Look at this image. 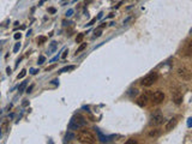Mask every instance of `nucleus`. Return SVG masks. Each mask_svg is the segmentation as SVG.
Here are the masks:
<instances>
[{
    "instance_id": "obj_17",
    "label": "nucleus",
    "mask_w": 192,
    "mask_h": 144,
    "mask_svg": "<svg viewBox=\"0 0 192 144\" xmlns=\"http://www.w3.org/2000/svg\"><path fill=\"white\" fill-rule=\"evenodd\" d=\"M25 86H26V82H23L22 84L19 85V89H18V90H19V93H22V91L24 90V88H25Z\"/></svg>"
},
{
    "instance_id": "obj_15",
    "label": "nucleus",
    "mask_w": 192,
    "mask_h": 144,
    "mask_svg": "<svg viewBox=\"0 0 192 144\" xmlns=\"http://www.w3.org/2000/svg\"><path fill=\"white\" fill-rule=\"evenodd\" d=\"M25 75H26V70H22V71H21V73L17 76V78H18V79H22Z\"/></svg>"
},
{
    "instance_id": "obj_14",
    "label": "nucleus",
    "mask_w": 192,
    "mask_h": 144,
    "mask_svg": "<svg viewBox=\"0 0 192 144\" xmlns=\"http://www.w3.org/2000/svg\"><path fill=\"white\" fill-rule=\"evenodd\" d=\"M85 48H87V43H82V44L78 47V49H77V52H76V53H81V52L84 51Z\"/></svg>"
},
{
    "instance_id": "obj_10",
    "label": "nucleus",
    "mask_w": 192,
    "mask_h": 144,
    "mask_svg": "<svg viewBox=\"0 0 192 144\" xmlns=\"http://www.w3.org/2000/svg\"><path fill=\"white\" fill-rule=\"evenodd\" d=\"M172 100L176 105H180L183 102V94L178 90H174L173 94H172Z\"/></svg>"
},
{
    "instance_id": "obj_4",
    "label": "nucleus",
    "mask_w": 192,
    "mask_h": 144,
    "mask_svg": "<svg viewBox=\"0 0 192 144\" xmlns=\"http://www.w3.org/2000/svg\"><path fill=\"white\" fill-rule=\"evenodd\" d=\"M176 73H178L179 78H181L183 81H190L191 79V71H190V68H187L184 65L178 67Z\"/></svg>"
},
{
    "instance_id": "obj_23",
    "label": "nucleus",
    "mask_w": 192,
    "mask_h": 144,
    "mask_svg": "<svg viewBox=\"0 0 192 144\" xmlns=\"http://www.w3.org/2000/svg\"><path fill=\"white\" fill-rule=\"evenodd\" d=\"M54 67H55V65H50V66H48V67L46 68V71H50V70H53Z\"/></svg>"
},
{
    "instance_id": "obj_7",
    "label": "nucleus",
    "mask_w": 192,
    "mask_h": 144,
    "mask_svg": "<svg viewBox=\"0 0 192 144\" xmlns=\"http://www.w3.org/2000/svg\"><path fill=\"white\" fill-rule=\"evenodd\" d=\"M181 55L185 57V58H190L192 55V40L190 39L187 42L185 43L184 48H183V53Z\"/></svg>"
},
{
    "instance_id": "obj_30",
    "label": "nucleus",
    "mask_w": 192,
    "mask_h": 144,
    "mask_svg": "<svg viewBox=\"0 0 192 144\" xmlns=\"http://www.w3.org/2000/svg\"><path fill=\"white\" fill-rule=\"evenodd\" d=\"M44 1H46V0H41V1H40V5H42V4L44 2Z\"/></svg>"
},
{
    "instance_id": "obj_20",
    "label": "nucleus",
    "mask_w": 192,
    "mask_h": 144,
    "mask_svg": "<svg viewBox=\"0 0 192 144\" xmlns=\"http://www.w3.org/2000/svg\"><path fill=\"white\" fill-rule=\"evenodd\" d=\"M101 35H102V31H101V29H99L97 31L95 30V36H96V37H100Z\"/></svg>"
},
{
    "instance_id": "obj_21",
    "label": "nucleus",
    "mask_w": 192,
    "mask_h": 144,
    "mask_svg": "<svg viewBox=\"0 0 192 144\" xmlns=\"http://www.w3.org/2000/svg\"><path fill=\"white\" fill-rule=\"evenodd\" d=\"M21 37H22V35H21V33H16V34H15V39H16V40H19Z\"/></svg>"
},
{
    "instance_id": "obj_12",
    "label": "nucleus",
    "mask_w": 192,
    "mask_h": 144,
    "mask_svg": "<svg viewBox=\"0 0 192 144\" xmlns=\"http://www.w3.org/2000/svg\"><path fill=\"white\" fill-rule=\"evenodd\" d=\"M46 41H47V37H46V36H39V37H37V43H39V44H43Z\"/></svg>"
},
{
    "instance_id": "obj_18",
    "label": "nucleus",
    "mask_w": 192,
    "mask_h": 144,
    "mask_svg": "<svg viewBox=\"0 0 192 144\" xmlns=\"http://www.w3.org/2000/svg\"><path fill=\"white\" fill-rule=\"evenodd\" d=\"M137 143V141L133 139V138H131V139H129V141H126V144H136Z\"/></svg>"
},
{
    "instance_id": "obj_26",
    "label": "nucleus",
    "mask_w": 192,
    "mask_h": 144,
    "mask_svg": "<svg viewBox=\"0 0 192 144\" xmlns=\"http://www.w3.org/2000/svg\"><path fill=\"white\" fill-rule=\"evenodd\" d=\"M67 53H68V52H67V51H65V52H64V54H63V58H66Z\"/></svg>"
},
{
    "instance_id": "obj_28",
    "label": "nucleus",
    "mask_w": 192,
    "mask_h": 144,
    "mask_svg": "<svg viewBox=\"0 0 192 144\" xmlns=\"http://www.w3.org/2000/svg\"><path fill=\"white\" fill-rule=\"evenodd\" d=\"M6 71H7V75H11V68L7 67V70H6Z\"/></svg>"
},
{
    "instance_id": "obj_6",
    "label": "nucleus",
    "mask_w": 192,
    "mask_h": 144,
    "mask_svg": "<svg viewBox=\"0 0 192 144\" xmlns=\"http://www.w3.org/2000/svg\"><path fill=\"white\" fill-rule=\"evenodd\" d=\"M85 125V119L81 115V114H77L72 118V121H71V126L76 127V128H79L81 126Z\"/></svg>"
},
{
    "instance_id": "obj_27",
    "label": "nucleus",
    "mask_w": 192,
    "mask_h": 144,
    "mask_svg": "<svg viewBox=\"0 0 192 144\" xmlns=\"http://www.w3.org/2000/svg\"><path fill=\"white\" fill-rule=\"evenodd\" d=\"M49 12L50 13H54V12H55V9H49Z\"/></svg>"
},
{
    "instance_id": "obj_11",
    "label": "nucleus",
    "mask_w": 192,
    "mask_h": 144,
    "mask_svg": "<svg viewBox=\"0 0 192 144\" xmlns=\"http://www.w3.org/2000/svg\"><path fill=\"white\" fill-rule=\"evenodd\" d=\"M161 135V130L160 128H151V130H149V132H148V136L150 137V138H157L159 136Z\"/></svg>"
},
{
    "instance_id": "obj_19",
    "label": "nucleus",
    "mask_w": 192,
    "mask_h": 144,
    "mask_svg": "<svg viewBox=\"0 0 192 144\" xmlns=\"http://www.w3.org/2000/svg\"><path fill=\"white\" fill-rule=\"evenodd\" d=\"M19 48H21V43H16V46H15V48H13V52H15V53H17Z\"/></svg>"
},
{
    "instance_id": "obj_25",
    "label": "nucleus",
    "mask_w": 192,
    "mask_h": 144,
    "mask_svg": "<svg viewBox=\"0 0 192 144\" xmlns=\"http://www.w3.org/2000/svg\"><path fill=\"white\" fill-rule=\"evenodd\" d=\"M44 61V57H40V59H39V64H42Z\"/></svg>"
},
{
    "instance_id": "obj_8",
    "label": "nucleus",
    "mask_w": 192,
    "mask_h": 144,
    "mask_svg": "<svg viewBox=\"0 0 192 144\" xmlns=\"http://www.w3.org/2000/svg\"><path fill=\"white\" fill-rule=\"evenodd\" d=\"M176 124H178V117H173V118H171L167 123H166L165 130H166V131H171V130H173V128L176 126Z\"/></svg>"
},
{
    "instance_id": "obj_24",
    "label": "nucleus",
    "mask_w": 192,
    "mask_h": 144,
    "mask_svg": "<svg viewBox=\"0 0 192 144\" xmlns=\"http://www.w3.org/2000/svg\"><path fill=\"white\" fill-rule=\"evenodd\" d=\"M72 13H73V10H68V11H67V13H66V16H71Z\"/></svg>"
},
{
    "instance_id": "obj_3",
    "label": "nucleus",
    "mask_w": 192,
    "mask_h": 144,
    "mask_svg": "<svg viewBox=\"0 0 192 144\" xmlns=\"http://www.w3.org/2000/svg\"><path fill=\"white\" fill-rule=\"evenodd\" d=\"M156 81H157V73H156V72H151V73L147 75V76L141 81V84H142L143 86H150V85L154 84Z\"/></svg>"
},
{
    "instance_id": "obj_9",
    "label": "nucleus",
    "mask_w": 192,
    "mask_h": 144,
    "mask_svg": "<svg viewBox=\"0 0 192 144\" xmlns=\"http://www.w3.org/2000/svg\"><path fill=\"white\" fill-rule=\"evenodd\" d=\"M148 101H149V96H148V94H143L141 95L138 99H137V105L139 106V107H144V106H147L148 105Z\"/></svg>"
},
{
    "instance_id": "obj_1",
    "label": "nucleus",
    "mask_w": 192,
    "mask_h": 144,
    "mask_svg": "<svg viewBox=\"0 0 192 144\" xmlns=\"http://www.w3.org/2000/svg\"><path fill=\"white\" fill-rule=\"evenodd\" d=\"M77 139L84 144H92L96 142V137L90 130H79L77 132Z\"/></svg>"
},
{
    "instance_id": "obj_2",
    "label": "nucleus",
    "mask_w": 192,
    "mask_h": 144,
    "mask_svg": "<svg viewBox=\"0 0 192 144\" xmlns=\"http://www.w3.org/2000/svg\"><path fill=\"white\" fill-rule=\"evenodd\" d=\"M162 123H163V115H162L161 110L160 109L154 110L150 115V124L154 125V126H159Z\"/></svg>"
},
{
    "instance_id": "obj_22",
    "label": "nucleus",
    "mask_w": 192,
    "mask_h": 144,
    "mask_svg": "<svg viewBox=\"0 0 192 144\" xmlns=\"http://www.w3.org/2000/svg\"><path fill=\"white\" fill-rule=\"evenodd\" d=\"M33 89H34V84H33V85H30V86H29V88L26 89V93H28V94L31 93V90H33Z\"/></svg>"
},
{
    "instance_id": "obj_29",
    "label": "nucleus",
    "mask_w": 192,
    "mask_h": 144,
    "mask_svg": "<svg viewBox=\"0 0 192 144\" xmlns=\"http://www.w3.org/2000/svg\"><path fill=\"white\" fill-rule=\"evenodd\" d=\"M31 73L35 75V73H37V70H31Z\"/></svg>"
},
{
    "instance_id": "obj_16",
    "label": "nucleus",
    "mask_w": 192,
    "mask_h": 144,
    "mask_svg": "<svg viewBox=\"0 0 192 144\" xmlns=\"http://www.w3.org/2000/svg\"><path fill=\"white\" fill-rule=\"evenodd\" d=\"M75 68V66H66V67L61 68L60 70V72H66V71H70V70H73Z\"/></svg>"
},
{
    "instance_id": "obj_5",
    "label": "nucleus",
    "mask_w": 192,
    "mask_h": 144,
    "mask_svg": "<svg viewBox=\"0 0 192 144\" xmlns=\"http://www.w3.org/2000/svg\"><path fill=\"white\" fill-rule=\"evenodd\" d=\"M163 101H165V94L162 93V91L156 90V91H154V93L151 94V102L154 105H160V103H162Z\"/></svg>"
},
{
    "instance_id": "obj_13",
    "label": "nucleus",
    "mask_w": 192,
    "mask_h": 144,
    "mask_svg": "<svg viewBox=\"0 0 192 144\" xmlns=\"http://www.w3.org/2000/svg\"><path fill=\"white\" fill-rule=\"evenodd\" d=\"M83 39H84V34H78L77 35V37H76V42L77 43H81L82 41H83Z\"/></svg>"
}]
</instances>
